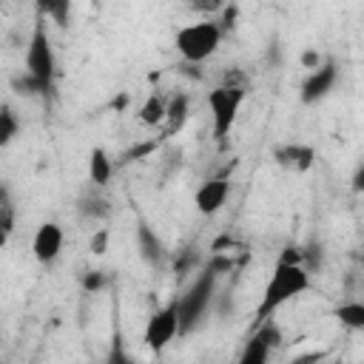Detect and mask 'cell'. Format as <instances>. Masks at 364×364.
Returning a JSON list of instances; mask_svg holds the SVG:
<instances>
[{
    "label": "cell",
    "mask_w": 364,
    "mask_h": 364,
    "mask_svg": "<svg viewBox=\"0 0 364 364\" xmlns=\"http://www.w3.org/2000/svg\"><path fill=\"white\" fill-rule=\"evenodd\" d=\"M310 270L304 264H290V262H276L273 264V273L262 290V299H259V307H256V318L253 324L276 316L279 307H284L290 299L301 296L310 290Z\"/></svg>",
    "instance_id": "obj_1"
},
{
    "label": "cell",
    "mask_w": 364,
    "mask_h": 364,
    "mask_svg": "<svg viewBox=\"0 0 364 364\" xmlns=\"http://www.w3.org/2000/svg\"><path fill=\"white\" fill-rule=\"evenodd\" d=\"M213 290H216V276L202 267L199 276L191 282V287L182 296H176L179 336H191L202 324V318H205V313H208V307L213 301Z\"/></svg>",
    "instance_id": "obj_2"
},
{
    "label": "cell",
    "mask_w": 364,
    "mask_h": 364,
    "mask_svg": "<svg viewBox=\"0 0 364 364\" xmlns=\"http://www.w3.org/2000/svg\"><path fill=\"white\" fill-rule=\"evenodd\" d=\"M222 43V28L219 23H210V20H202V23H191V26H182L173 37V46L179 51V57L185 63H205L216 54Z\"/></svg>",
    "instance_id": "obj_3"
},
{
    "label": "cell",
    "mask_w": 364,
    "mask_h": 364,
    "mask_svg": "<svg viewBox=\"0 0 364 364\" xmlns=\"http://www.w3.org/2000/svg\"><path fill=\"white\" fill-rule=\"evenodd\" d=\"M245 97H247V85H216V88L208 91V105H210V119H213V139L219 145L233 131Z\"/></svg>",
    "instance_id": "obj_4"
},
{
    "label": "cell",
    "mask_w": 364,
    "mask_h": 364,
    "mask_svg": "<svg viewBox=\"0 0 364 364\" xmlns=\"http://www.w3.org/2000/svg\"><path fill=\"white\" fill-rule=\"evenodd\" d=\"M26 71L43 82H54L57 77V54H54V46H51V37L46 31V23L43 17L37 14V23H34V31L28 37V46H26Z\"/></svg>",
    "instance_id": "obj_5"
},
{
    "label": "cell",
    "mask_w": 364,
    "mask_h": 364,
    "mask_svg": "<svg viewBox=\"0 0 364 364\" xmlns=\"http://www.w3.org/2000/svg\"><path fill=\"white\" fill-rule=\"evenodd\" d=\"M176 336H179V313H176V299H173V301H168L165 307H159V310L151 313V318H148V324H145V333H142V341H145L148 350L159 353V350H165Z\"/></svg>",
    "instance_id": "obj_6"
},
{
    "label": "cell",
    "mask_w": 364,
    "mask_h": 364,
    "mask_svg": "<svg viewBox=\"0 0 364 364\" xmlns=\"http://www.w3.org/2000/svg\"><path fill=\"white\" fill-rule=\"evenodd\" d=\"M279 341H282V330L273 321V316L259 321V324H253V333L247 336V341H245V347L239 353V364H264L270 358V350Z\"/></svg>",
    "instance_id": "obj_7"
},
{
    "label": "cell",
    "mask_w": 364,
    "mask_h": 364,
    "mask_svg": "<svg viewBox=\"0 0 364 364\" xmlns=\"http://www.w3.org/2000/svg\"><path fill=\"white\" fill-rule=\"evenodd\" d=\"M336 80H338V68H336V63H333V60H324L321 65H316V68L304 77L301 91H299L301 102H304V105H316V102H321V100L333 91Z\"/></svg>",
    "instance_id": "obj_8"
},
{
    "label": "cell",
    "mask_w": 364,
    "mask_h": 364,
    "mask_svg": "<svg viewBox=\"0 0 364 364\" xmlns=\"http://www.w3.org/2000/svg\"><path fill=\"white\" fill-rule=\"evenodd\" d=\"M63 239H65V233H63V228H60L57 222H43V225L34 230V239H31V253H34V259H37L40 264L57 262V256H60V250H63Z\"/></svg>",
    "instance_id": "obj_9"
},
{
    "label": "cell",
    "mask_w": 364,
    "mask_h": 364,
    "mask_svg": "<svg viewBox=\"0 0 364 364\" xmlns=\"http://www.w3.org/2000/svg\"><path fill=\"white\" fill-rule=\"evenodd\" d=\"M228 193H230V179H228V173L210 176V179H205V182L199 185V191H196V196H193V205H196V210H199L202 216H213V213L228 202Z\"/></svg>",
    "instance_id": "obj_10"
},
{
    "label": "cell",
    "mask_w": 364,
    "mask_h": 364,
    "mask_svg": "<svg viewBox=\"0 0 364 364\" xmlns=\"http://www.w3.org/2000/svg\"><path fill=\"white\" fill-rule=\"evenodd\" d=\"M134 239H136V250L142 256L145 264L151 267H159L165 259H168V250H165V242L159 239V233L139 216L136 219V230H134Z\"/></svg>",
    "instance_id": "obj_11"
},
{
    "label": "cell",
    "mask_w": 364,
    "mask_h": 364,
    "mask_svg": "<svg viewBox=\"0 0 364 364\" xmlns=\"http://www.w3.org/2000/svg\"><path fill=\"white\" fill-rule=\"evenodd\" d=\"M273 159H276L282 168H287V171L304 173V171L313 168V162H316V151H313L310 145H304V142H287V145L273 148Z\"/></svg>",
    "instance_id": "obj_12"
},
{
    "label": "cell",
    "mask_w": 364,
    "mask_h": 364,
    "mask_svg": "<svg viewBox=\"0 0 364 364\" xmlns=\"http://www.w3.org/2000/svg\"><path fill=\"white\" fill-rule=\"evenodd\" d=\"M188 114H191V97L185 91H179L171 100H165V119H162L165 131L168 134L182 131V125L188 122Z\"/></svg>",
    "instance_id": "obj_13"
},
{
    "label": "cell",
    "mask_w": 364,
    "mask_h": 364,
    "mask_svg": "<svg viewBox=\"0 0 364 364\" xmlns=\"http://www.w3.org/2000/svg\"><path fill=\"white\" fill-rule=\"evenodd\" d=\"M111 176H114V162H111L108 151L100 148V145L91 148V154H88V182L94 188H105L111 182Z\"/></svg>",
    "instance_id": "obj_14"
},
{
    "label": "cell",
    "mask_w": 364,
    "mask_h": 364,
    "mask_svg": "<svg viewBox=\"0 0 364 364\" xmlns=\"http://www.w3.org/2000/svg\"><path fill=\"white\" fill-rule=\"evenodd\" d=\"M37 14L54 20L60 28L71 23V0H37Z\"/></svg>",
    "instance_id": "obj_15"
},
{
    "label": "cell",
    "mask_w": 364,
    "mask_h": 364,
    "mask_svg": "<svg viewBox=\"0 0 364 364\" xmlns=\"http://www.w3.org/2000/svg\"><path fill=\"white\" fill-rule=\"evenodd\" d=\"M77 210H80V216H85V219H105L108 213H111V208H108V202L102 199V196H97L94 191L91 193H82L80 199H77Z\"/></svg>",
    "instance_id": "obj_16"
},
{
    "label": "cell",
    "mask_w": 364,
    "mask_h": 364,
    "mask_svg": "<svg viewBox=\"0 0 364 364\" xmlns=\"http://www.w3.org/2000/svg\"><path fill=\"white\" fill-rule=\"evenodd\" d=\"M162 119H165V97H159L156 91L142 102V108H139V122L142 125H148V128H154V125H162Z\"/></svg>",
    "instance_id": "obj_17"
},
{
    "label": "cell",
    "mask_w": 364,
    "mask_h": 364,
    "mask_svg": "<svg viewBox=\"0 0 364 364\" xmlns=\"http://www.w3.org/2000/svg\"><path fill=\"white\" fill-rule=\"evenodd\" d=\"M11 88H14L17 94H23V97H40V94H48V91H51V85H48V82H43V80L31 77L28 71H23V74L11 77Z\"/></svg>",
    "instance_id": "obj_18"
},
{
    "label": "cell",
    "mask_w": 364,
    "mask_h": 364,
    "mask_svg": "<svg viewBox=\"0 0 364 364\" xmlns=\"http://www.w3.org/2000/svg\"><path fill=\"white\" fill-rule=\"evenodd\" d=\"M333 316L350 330H364V304L361 301H344L341 307H336Z\"/></svg>",
    "instance_id": "obj_19"
},
{
    "label": "cell",
    "mask_w": 364,
    "mask_h": 364,
    "mask_svg": "<svg viewBox=\"0 0 364 364\" xmlns=\"http://www.w3.org/2000/svg\"><path fill=\"white\" fill-rule=\"evenodd\" d=\"M17 131H20V119H17L14 108L11 105H0V148L11 145Z\"/></svg>",
    "instance_id": "obj_20"
},
{
    "label": "cell",
    "mask_w": 364,
    "mask_h": 364,
    "mask_svg": "<svg viewBox=\"0 0 364 364\" xmlns=\"http://www.w3.org/2000/svg\"><path fill=\"white\" fill-rule=\"evenodd\" d=\"M14 233V208L11 205H0V247L9 245Z\"/></svg>",
    "instance_id": "obj_21"
},
{
    "label": "cell",
    "mask_w": 364,
    "mask_h": 364,
    "mask_svg": "<svg viewBox=\"0 0 364 364\" xmlns=\"http://www.w3.org/2000/svg\"><path fill=\"white\" fill-rule=\"evenodd\" d=\"M196 264H199V253H196L193 247H188V250H182V253L173 259V273L185 276V273H191Z\"/></svg>",
    "instance_id": "obj_22"
},
{
    "label": "cell",
    "mask_w": 364,
    "mask_h": 364,
    "mask_svg": "<svg viewBox=\"0 0 364 364\" xmlns=\"http://www.w3.org/2000/svg\"><path fill=\"white\" fill-rule=\"evenodd\" d=\"M236 267V262L228 256V253H210V259H208V264H205V270H210L213 276H222V273H230Z\"/></svg>",
    "instance_id": "obj_23"
},
{
    "label": "cell",
    "mask_w": 364,
    "mask_h": 364,
    "mask_svg": "<svg viewBox=\"0 0 364 364\" xmlns=\"http://www.w3.org/2000/svg\"><path fill=\"white\" fill-rule=\"evenodd\" d=\"M80 284H82L85 293H100V290L108 284V276H105L102 270H85L82 279H80Z\"/></svg>",
    "instance_id": "obj_24"
},
{
    "label": "cell",
    "mask_w": 364,
    "mask_h": 364,
    "mask_svg": "<svg viewBox=\"0 0 364 364\" xmlns=\"http://www.w3.org/2000/svg\"><path fill=\"white\" fill-rule=\"evenodd\" d=\"M108 239H111V230H108V228H97V230L91 233V239H88V250H91L94 256H102V253L108 250Z\"/></svg>",
    "instance_id": "obj_25"
},
{
    "label": "cell",
    "mask_w": 364,
    "mask_h": 364,
    "mask_svg": "<svg viewBox=\"0 0 364 364\" xmlns=\"http://www.w3.org/2000/svg\"><path fill=\"white\" fill-rule=\"evenodd\" d=\"M156 139H151V142H142V145H134V148H128L125 154H122V162H134V159H145L148 154H154L156 151Z\"/></svg>",
    "instance_id": "obj_26"
},
{
    "label": "cell",
    "mask_w": 364,
    "mask_h": 364,
    "mask_svg": "<svg viewBox=\"0 0 364 364\" xmlns=\"http://www.w3.org/2000/svg\"><path fill=\"white\" fill-rule=\"evenodd\" d=\"M299 60H301V65H304V68H310V71H313L316 65H321V63H324V57H321L316 48H304Z\"/></svg>",
    "instance_id": "obj_27"
},
{
    "label": "cell",
    "mask_w": 364,
    "mask_h": 364,
    "mask_svg": "<svg viewBox=\"0 0 364 364\" xmlns=\"http://www.w3.org/2000/svg\"><path fill=\"white\" fill-rule=\"evenodd\" d=\"M219 6H222V0H191V9L193 11H205V14L216 11Z\"/></svg>",
    "instance_id": "obj_28"
},
{
    "label": "cell",
    "mask_w": 364,
    "mask_h": 364,
    "mask_svg": "<svg viewBox=\"0 0 364 364\" xmlns=\"http://www.w3.org/2000/svg\"><path fill=\"white\" fill-rule=\"evenodd\" d=\"M233 20H236V9L230 6V9L225 11V17H222V26H219V28H230V26H233Z\"/></svg>",
    "instance_id": "obj_29"
},
{
    "label": "cell",
    "mask_w": 364,
    "mask_h": 364,
    "mask_svg": "<svg viewBox=\"0 0 364 364\" xmlns=\"http://www.w3.org/2000/svg\"><path fill=\"white\" fill-rule=\"evenodd\" d=\"M0 205H11V191L6 182H0Z\"/></svg>",
    "instance_id": "obj_30"
},
{
    "label": "cell",
    "mask_w": 364,
    "mask_h": 364,
    "mask_svg": "<svg viewBox=\"0 0 364 364\" xmlns=\"http://www.w3.org/2000/svg\"><path fill=\"white\" fill-rule=\"evenodd\" d=\"M125 105H128V94H119V97L114 100V108H117V111H122Z\"/></svg>",
    "instance_id": "obj_31"
},
{
    "label": "cell",
    "mask_w": 364,
    "mask_h": 364,
    "mask_svg": "<svg viewBox=\"0 0 364 364\" xmlns=\"http://www.w3.org/2000/svg\"><path fill=\"white\" fill-rule=\"evenodd\" d=\"M361 173H364V168L358 165V171H355V176H353V188H355V191H361Z\"/></svg>",
    "instance_id": "obj_32"
}]
</instances>
